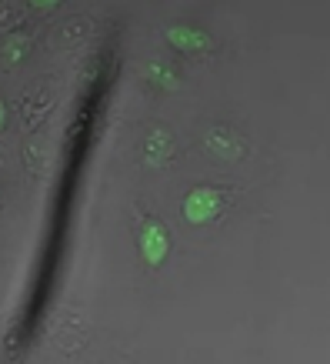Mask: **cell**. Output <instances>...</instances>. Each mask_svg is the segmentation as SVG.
<instances>
[{
  "label": "cell",
  "mask_w": 330,
  "mask_h": 364,
  "mask_svg": "<svg viewBox=\"0 0 330 364\" xmlns=\"http://www.w3.org/2000/svg\"><path fill=\"white\" fill-rule=\"evenodd\" d=\"M220 210H224V194L217 188H194L184 198V221L200 228V224H210L214 218H220Z\"/></svg>",
  "instance_id": "obj_1"
},
{
  "label": "cell",
  "mask_w": 330,
  "mask_h": 364,
  "mask_svg": "<svg viewBox=\"0 0 330 364\" xmlns=\"http://www.w3.org/2000/svg\"><path fill=\"white\" fill-rule=\"evenodd\" d=\"M137 244H141V257L147 267H160L170 254V234L160 221H143Z\"/></svg>",
  "instance_id": "obj_2"
},
{
  "label": "cell",
  "mask_w": 330,
  "mask_h": 364,
  "mask_svg": "<svg viewBox=\"0 0 330 364\" xmlns=\"http://www.w3.org/2000/svg\"><path fill=\"white\" fill-rule=\"evenodd\" d=\"M164 37L174 44V50H184V54H197V50L210 47V37L194 23H174V27L164 31Z\"/></svg>",
  "instance_id": "obj_3"
},
{
  "label": "cell",
  "mask_w": 330,
  "mask_h": 364,
  "mask_svg": "<svg viewBox=\"0 0 330 364\" xmlns=\"http://www.w3.org/2000/svg\"><path fill=\"white\" fill-rule=\"evenodd\" d=\"M31 4L37 7V11H50V7H57L60 0H31Z\"/></svg>",
  "instance_id": "obj_4"
},
{
  "label": "cell",
  "mask_w": 330,
  "mask_h": 364,
  "mask_svg": "<svg viewBox=\"0 0 330 364\" xmlns=\"http://www.w3.org/2000/svg\"><path fill=\"white\" fill-rule=\"evenodd\" d=\"M4 124H7V107H4V100H0V131H4Z\"/></svg>",
  "instance_id": "obj_5"
}]
</instances>
